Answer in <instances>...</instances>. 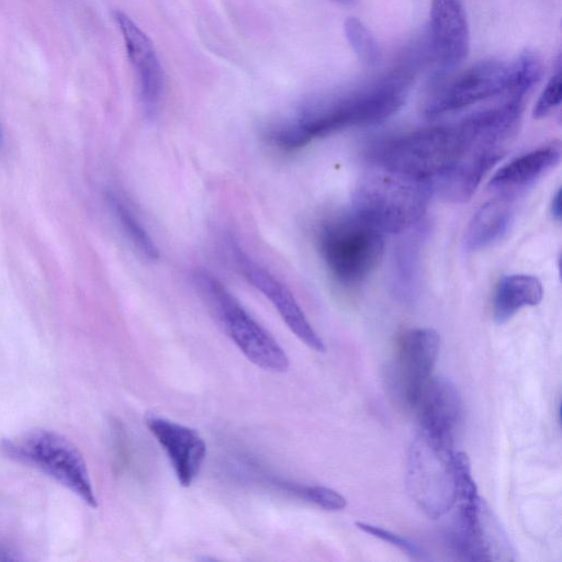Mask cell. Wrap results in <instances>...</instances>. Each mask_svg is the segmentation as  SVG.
Wrapping results in <instances>:
<instances>
[{"mask_svg":"<svg viewBox=\"0 0 562 562\" xmlns=\"http://www.w3.org/2000/svg\"><path fill=\"white\" fill-rule=\"evenodd\" d=\"M114 20L137 79L140 101L145 110L151 113L157 109L165 87L164 70L156 48L147 34L126 13L115 11Z\"/></svg>","mask_w":562,"mask_h":562,"instance_id":"cell-12","label":"cell"},{"mask_svg":"<svg viewBox=\"0 0 562 562\" xmlns=\"http://www.w3.org/2000/svg\"><path fill=\"white\" fill-rule=\"evenodd\" d=\"M344 29L358 59L366 66H376L381 59V48L370 30L355 16L345 21Z\"/></svg>","mask_w":562,"mask_h":562,"instance_id":"cell-21","label":"cell"},{"mask_svg":"<svg viewBox=\"0 0 562 562\" xmlns=\"http://www.w3.org/2000/svg\"><path fill=\"white\" fill-rule=\"evenodd\" d=\"M318 249L331 274L341 283L362 282L383 255V234L353 212L325 222Z\"/></svg>","mask_w":562,"mask_h":562,"instance_id":"cell-6","label":"cell"},{"mask_svg":"<svg viewBox=\"0 0 562 562\" xmlns=\"http://www.w3.org/2000/svg\"><path fill=\"white\" fill-rule=\"evenodd\" d=\"M449 539L456 554L470 561L497 560L496 554L509 548L496 519L481 497L459 503L458 518Z\"/></svg>","mask_w":562,"mask_h":562,"instance_id":"cell-11","label":"cell"},{"mask_svg":"<svg viewBox=\"0 0 562 562\" xmlns=\"http://www.w3.org/2000/svg\"><path fill=\"white\" fill-rule=\"evenodd\" d=\"M110 201L116 217L135 248L147 259H157L158 248L133 210L115 194L110 195Z\"/></svg>","mask_w":562,"mask_h":562,"instance_id":"cell-20","label":"cell"},{"mask_svg":"<svg viewBox=\"0 0 562 562\" xmlns=\"http://www.w3.org/2000/svg\"><path fill=\"white\" fill-rule=\"evenodd\" d=\"M550 210H551L552 216L557 221H560L561 220V210H562V207H561V190L560 189H558L555 194L553 195Z\"/></svg>","mask_w":562,"mask_h":562,"instance_id":"cell-26","label":"cell"},{"mask_svg":"<svg viewBox=\"0 0 562 562\" xmlns=\"http://www.w3.org/2000/svg\"><path fill=\"white\" fill-rule=\"evenodd\" d=\"M356 526L359 529H361L362 531H364L375 538H379L383 541L390 542L394 547L401 549L402 551L406 552L407 554H409L412 557L420 555L419 549L414 543H412L411 541H408L405 538H402V537L391 532L390 530H385L381 527L373 526L371 524L361 522V521H357Z\"/></svg>","mask_w":562,"mask_h":562,"instance_id":"cell-25","label":"cell"},{"mask_svg":"<svg viewBox=\"0 0 562 562\" xmlns=\"http://www.w3.org/2000/svg\"><path fill=\"white\" fill-rule=\"evenodd\" d=\"M146 426L166 452L180 485L189 487L206 457V443L193 428L159 416H148Z\"/></svg>","mask_w":562,"mask_h":562,"instance_id":"cell-13","label":"cell"},{"mask_svg":"<svg viewBox=\"0 0 562 562\" xmlns=\"http://www.w3.org/2000/svg\"><path fill=\"white\" fill-rule=\"evenodd\" d=\"M505 149L481 116L397 135L376 145L371 159L378 168L431 184L460 166L488 171Z\"/></svg>","mask_w":562,"mask_h":562,"instance_id":"cell-1","label":"cell"},{"mask_svg":"<svg viewBox=\"0 0 562 562\" xmlns=\"http://www.w3.org/2000/svg\"><path fill=\"white\" fill-rule=\"evenodd\" d=\"M195 279L214 306L227 335L245 357L263 370L286 371L290 361L285 351L236 297L207 272H199Z\"/></svg>","mask_w":562,"mask_h":562,"instance_id":"cell-7","label":"cell"},{"mask_svg":"<svg viewBox=\"0 0 562 562\" xmlns=\"http://www.w3.org/2000/svg\"><path fill=\"white\" fill-rule=\"evenodd\" d=\"M562 98V79L561 72L554 74L547 82L544 89L540 93L532 114L536 119L549 115L561 102Z\"/></svg>","mask_w":562,"mask_h":562,"instance_id":"cell-24","label":"cell"},{"mask_svg":"<svg viewBox=\"0 0 562 562\" xmlns=\"http://www.w3.org/2000/svg\"><path fill=\"white\" fill-rule=\"evenodd\" d=\"M0 452L12 461L36 469L64 485L94 508L98 499L87 462L65 436L33 429L0 441Z\"/></svg>","mask_w":562,"mask_h":562,"instance_id":"cell-4","label":"cell"},{"mask_svg":"<svg viewBox=\"0 0 562 562\" xmlns=\"http://www.w3.org/2000/svg\"><path fill=\"white\" fill-rule=\"evenodd\" d=\"M417 71V59L347 92L311 101L294 116L270 126L269 144L282 151L296 150L339 130L379 123L405 103Z\"/></svg>","mask_w":562,"mask_h":562,"instance_id":"cell-2","label":"cell"},{"mask_svg":"<svg viewBox=\"0 0 562 562\" xmlns=\"http://www.w3.org/2000/svg\"><path fill=\"white\" fill-rule=\"evenodd\" d=\"M426 233V228L417 224L414 233L400 243L394 255V289L406 301L414 300L419 292Z\"/></svg>","mask_w":562,"mask_h":562,"instance_id":"cell-19","label":"cell"},{"mask_svg":"<svg viewBox=\"0 0 562 562\" xmlns=\"http://www.w3.org/2000/svg\"><path fill=\"white\" fill-rule=\"evenodd\" d=\"M429 193L425 182L378 168L360 180L352 212L382 234L402 233L419 224Z\"/></svg>","mask_w":562,"mask_h":562,"instance_id":"cell-3","label":"cell"},{"mask_svg":"<svg viewBox=\"0 0 562 562\" xmlns=\"http://www.w3.org/2000/svg\"><path fill=\"white\" fill-rule=\"evenodd\" d=\"M542 296L543 288L537 277L521 273L505 276L494 292V318L503 324L521 308L539 304Z\"/></svg>","mask_w":562,"mask_h":562,"instance_id":"cell-18","label":"cell"},{"mask_svg":"<svg viewBox=\"0 0 562 562\" xmlns=\"http://www.w3.org/2000/svg\"><path fill=\"white\" fill-rule=\"evenodd\" d=\"M559 142L540 146L504 165L490 181V187L502 192L524 189L544 176L561 159Z\"/></svg>","mask_w":562,"mask_h":562,"instance_id":"cell-16","label":"cell"},{"mask_svg":"<svg viewBox=\"0 0 562 562\" xmlns=\"http://www.w3.org/2000/svg\"><path fill=\"white\" fill-rule=\"evenodd\" d=\"M510 68L512 89L508 97L525 98L541 78V60L533 52L525 50L510 64Z\"/></svg>","mask_w":562,"mask_h":562,"instance_id":"cell-22","label":"cell"},{"mask_svg":"<svg viewBox=\"0 0 562 562\" xmlns=\"http://www.w3.org/2000/svg\"><path fill=\"white\" fill-rule=\"evenodd\" d=\"M229 251L244 278L271 302L290 330L311 349L324 352L323 339L308 322L292 292L251 259L233 239L229 240Z\"/></svg>","mask_w":562,"mask_h":562,"instance_id":"cell-9","label":"cell"},{"mask_svg":"<svg viewBox=\"0 0 562 562\" xmlns=\"http://www.w3.org/2000/svg\"><path fill=\"white\" fill-rule=\"evenodd\" d=\"M514 220V210L506 200H492L483 204L471 218L463 238L468 251L488 248L501 241Z\"/></svg>","mask_w":562,"mask_h":562,"instance_id":"cell-17","label":"cell"},{"mask_svg":"<svg viewBox=\"0 0 562 562\" xmlns=\"http://www.w3.org/2000/svg\"><path fill=\"white\" fill-rule=\"evenodd\" d=\"M339 1L345 2V3H349V2H351L353 0H339Z\"/></svg>","mask_w":562,"mask_h":562,"instance_id":"cell-28","label":"cell"},{"mask_svg":"<svg viewBox=\"0 0 562 562\" xmlns=\"http://www.w3.org/2000/svg\"><path fill=\"white\" fill-rule=\"evenodd\" d=\"M290 493L326 510H342L347 506L345 496L327 486L292 483Z\"/></svg>","mask_w":562,"mask_h":562,"instance_id":"cell-23","label":"cell"},{"mask_svg":"<svg viewBox=\"0 0 562 562\" xmlns=\"http://www.w3.org/2000/svg\"><path fill=\"white\" fill-rule=\"evenodd\" d=\"M2 138H3V136H2V131H1V128H0V145L2 144Z\"/></svg>","mask_w":562,"mask_h":562,"instance_id":"cell-27","label":"cell"},{"mask_svg":"<svg viewBox=\"0 0 562 562\" xmlns=\"http://www.w3.org/2000/svg\"><path fill=\"white\" fill-rule=\"evenodd\" d=\"M406 485L411 497L429 518L443 516L457 504L452 438L420 428L409 449Z\"/></svg>","mask_w":562,"mask_h":562,"instance_id":"cell-5","label":"cell"},{"mask_svg":"<svg viewBox=\"0 0 562 562\" xmlns=\"http://www.w3.org/2000/svg\"><path fill=\"white\" fill-rule=\"evenodd\" d=\"M512 89L510 64L481 60L463 72L436 83L424 102V113L436 117L490 98L508 94Z\"/></svg>","mask_w":562,"mask_h":562,"instance_id":"cell-8","label":"cell"},{"mask_svg":"<svg viewBox=\"0 0 562 562\" xmlns=\"http://www.w3.org/2000/svg\"><path fill=\"white\" fill-rule=\"evenodd\" d=\"M411 408L416 412L422 429L452 438V430L461 414V398L450 380L430 375L423 383Z\"/></svg>","mask_w":562,"mask_h":562,"instance_id":"cell-15","label":"cell"},{"mask_svg":"<svg viewBox=\"0 0 562 562\" xmlns=\"http://www.w3.org/2000/svg\"><path fill=\"white\" fill-rule=\"evenodd\" d=\"M429 35L432 55L441 69L454 68L467 58L470 30L460 0H431Z\"/></svg>","mask_w":562,"mask_h":562,"instance_id":"cell-14","label":"cell"},{"mask_svg":"<svg viewBox=\"0 0 562 562\" xmlns=\"http://www.w3.org/2000/svg\"><path fill=\"white\" fill-rule=\"evenodd\" d=\"M439 347L440 337L432 328H413L400 336L391 378L407 406L412 407L423 383L431 375Z\"/></svg>","mask_w":562,"mask_h":562,"instance_id":"cell-10","label":"cell"}]
</instances>
